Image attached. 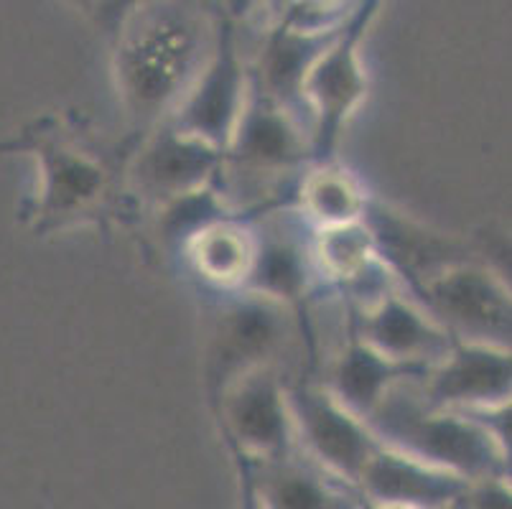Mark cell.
<instances>
[{"mask_svg":"<svg viewBox=\"0 0 512 509\" xmlns=\"http://www.w3.org/2000/svg\"><path fill=\"white\" fill-rule=\"evenodd\" d=\"M314 438L321 451H327L334 461H357L362 451L360 436L355 433V428L339 415L329 413V410L314 413Z\"/></svg>","mask_w":512,"mask_h":509,"instance_id":"1","label":"cell"},{"mask_svg":"<svg viewBox=\"0 0 512 509\" xmlns=\"http://www.w3.org/2000/svg\"><path fill=\"white\" fill-rule=\"evenodd\" d=\"M505 364L487 362V359H464L446 380V390L454 395H472L487 392L505 382Z\"/></svg>","mask_w":512,"mask_h":509,"instance_id":"2","label":"cell"},{"mask_svg":"<svg viewBox=\"0 0 512 509\" xmlns=\"http://www.w3.org/2000/svg\"><path fill=\"white\" fill-rule=\"evenodd\" d=\"M240 431L250 433V436L260 438V441H268V438L276 436L278 413L268 395L258 392V395H250L245 400L240 410Z\"/></svg>","mask_w":512,"mask_h":509,"instance_id":"3","label":"cell"},{"mask_svg":"<svg viewBox=\"0 0 512 509\" xmlns=\"http://www.w3.org/2000/svg\"><path fill=\"white\" fill-rule=\"evenodd\" d=\"M380 334H383V339L390 347H411L418 339V326L416 321L408 319V314L395 311V314L388 316V321L383 324Z\"/></svg>","mask_w":512,"mask_h":509,"instance_id":"4","label":"cell"},{"mask_svg":"<svg viewBox=\"0 0 512 509\" xmlns=\"http://www.w3.org/2000/svg\"><path fill=\"white\" fill-rule=\"evenodd\" d=\"M377 377H380V372H377L375 362H370V359H355L347 370V385L355 395H370Z\"/></svg>","mask_w":512,"mask_h":509,"instance_id":"5","label":"cell"}]
</instances>
